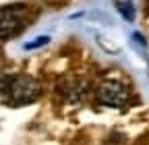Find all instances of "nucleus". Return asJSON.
<instances>
[{
  "instance_id": "obj_1",
  "label": "nucleus",
  "mask_w": 149,
  "mask_h": 145,
  "mask_svg": "<svg viewBox=\"0 0 149 145\" xmlns=\"http://www.w3.org/2000/svg\"><path fill=\"white\" fill-rule=\"evenodd\" d=\"M6 93L10 96V100L15 104H31L40 98L42 85H40V81H35L29 75H19V77H10Z\"/></svg>"
},
{
  "instance_id": "obj_2",
  "label": "nucleus",
  "mask_w": 149,
  "mask_h": 145,
  "mask_svg": "<svg viewBox=\"0 0 149 145\" xmlns=\"http://www.w3.org/2000/svg\"><path fill=\"white\" fill-rule=\"evenodd\" d=\"M97 98L102 104L112 106V108H122L130 102V91L128 87L116 79H104L97 85Z\"/></svg>"
},
{
  "instance_id": "obj_3",
  "label": "nucleus",
  "mask_w": 149,
  "mask_h": 145,
  "mask_svg": "<svg viewBox=\"0 0 149 145\" xmlns=\"http://www.w3.org/2000/svg\"><path fill=\"white\" fill-rule=\"evenodd\" d=\"M27 21V6L25 4H8L0 8V40L15 35Z\"/></svg>"
},
{
  "instance_id": "obj_4",
  "label": "nucleus",
  "mask_w": 149,
  "mask_h": 145,
  "mask_svg": "<svg viewBox=\"0 0 149 145\" xmlns=\"http://www.w3.org/2000/svg\"><path fill=\"white\" fill-rule=\"evenodd\" d=\"M118 10L122 13V17L126 21H135V6L128 2V0H124V2H118Z\"/></svg>"
},
{
  "instance_id": "obj_5",
  "label": "nucleus",
  "mask_w": 149,
  "mask_h": 145,
  "mask_svg": "<svg viewBox=\"0 0 149 145\" xmlns=\"http://www.w3.org/2000/svg\"><path fill=\"white\" fill-rule=\"evenodd\" d=\"M44 44H48V38H46V35H42V38H37L35 42H29L25 48L27 50H33V48H40V46H44Z\"/></svg>"
}]
</instances>
